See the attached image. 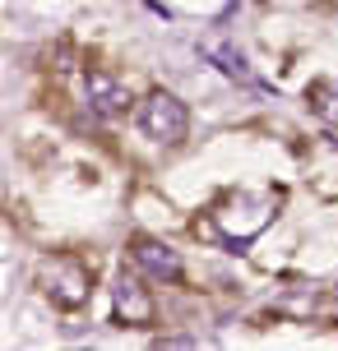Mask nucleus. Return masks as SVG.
<instances>
[{"mask_svg":"<svg viewBox=\"0 0 338 351\" xmlns=\"http://www.w3.org/2000/svg\"><path fill=\"white\" fill-rule=\"evenodd\" d=\"M273 208H278V199H273V194H236V199H227V204L218 208V227L227 231V241L246 245L255 231L269 227Z\"/></svg>","mask_w":338,"mask_h":351,"instance_id":"obj_1","label":"nucleus"},{"mask_svg":"<svg viewBox=\"0 0 338 351\" xmlns=\"http://www.w3.org/2000/svg\"><path fill=\"white\" fill-rule=\"evenodd\" d=\"M139 130L158 143H181L190 134V111H185L181 97H172V93L158 88V93H148V102L139 106Z\"/></svg>","mask_w":338,"mask_h":351,"instance_id":"obj_2","label":"nucleus"},{"mask_svg":"<svg viewBox=\"0 0 338 351\" xmlns=\"http://www.w3.org/2000/svg\"><path fill=\"white\" fill-rule=\"evenodd\" d=\"M111 300H116V315L130 324V328H148L153 324V296L135 273H121L116 287H111Z\"/></svg>","mask_w":338,"mask_h":351,"instance_id":"obj_3","label":"nucleus"},{"mask_svg":"<svg viewBox=\"0 0 338 351\" xmlns=\"http://www.w3.org/2000/svg\"><path fill=\"white\" fill-rule=\"evenodd\" d=\"M130 250H135V263H139L148 278L181 282V254L167 245V241H158V236H135V241H130Z\"/></svg>","mask_w":338,"mask_h":351,"instance_id":"obj_4","label":"nucleus"},{"mask_svg":"<svg viewBox=\"0 0 338 351\" xmlns=\"http://www.w3.org/2000/svg\"><path fill=\"white\" fill-rule=\"evenodd\" d=\"M84 93H89V102H93L98 116H121L125 106H130V88L111 70H89L84 74Z\"/></svg>","mask_w":338,"mask_h":351,"instance_id":"obj_5","label":"nucleus"},{"mask_svg":"<svg viewBox=\"0 0 338 351\" xmlns=\"http://www.w3.org/2000/svg\"><path fill=\"white\" fill-rule=\"evenodd\" d=\"M47 282H52V287H47L52 300H56V305H65V310H74V305H84V300H89V273H84L74 259H60L52 268V278H47Z\"/></svg>","mask_w":338,"mask_h":351,"instance_id":"obj_6","label":"nucleus"},{"mask_svg":"<svg viewBox=\"0 0 338 351\" xmlns=\"http://www.w3.org/2000/svg\"><path fill=\"white\" fill-rule=\"evenodd\" d=\"M199 51L209 56V60H214L227 79H236V84H255V70L246 65V56L236 51L232 42H223V37H204V42H199Z\"/></svg>","mask_w":338,"mask_h":351,"instance_id":"obj_7","label":"nucleus"}]
</instances>
